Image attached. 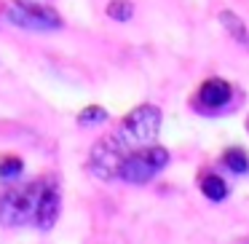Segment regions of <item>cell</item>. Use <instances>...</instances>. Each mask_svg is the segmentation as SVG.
Returning a JSON list of instances; mask_svg holds the SVG:
<instances>
[{
	"label": "cell",
	"mask_w": 249,
	"mask_h": 244,
	"mask_svg": "<svg viewBox=\"0 0 249 244\" xmlns=\"http://www.w3.org/2000/svg\"><path fill=\"white\" fill-rule=\"evenodd\" d=\"M201 193L209 201H222L228 196V183L220 174H204L201 177Z\"/></svg>",
	"instance_id": "8"
},
{
	"label": "cell",
	"mask_w": 249,
	"mask_h": 244,
	"mask_svg": "<svg viewBox=\"0 0 249 244\" xmlns=\"http://www.w3.org/2000/svg\"><path fill=\"white\" fill-rule=\"evenodd\" d=\"M131 14H134V6H131L129 0H113L107 6V17L115 19V22H129Z\"/></svg>",
	"instance_id": "11"
},
{
	"label": "cell",
	"mask_w": 249,
	"mask_h": 244,
	"mask_svg": "<svg viewBox=\"0 0 249 244\" xmlns=\"http://www.w3.org/2000/svg\"><path fill=\"white\" fill-rule=\"evenodd\" d=\"M247 131H249V118H247Z\"/></svg>",
	"instance_id": "13"
},
{
	"label": "cell",
	"mask_w": 249,
	"mask_h": 244,
	"mask_svg": "<svg viewBox=\"0 0 249 244\" xmlns=\"http://www.w3.org/2000/svg\"><path fill=\"white\" fill-rule=\"evenodd\" d=\"M59 206H62V193H59V183L54 177L43 180L40 185V196H38V206H35V220L33 225L40 231H51L59 217Z\"/></svg>",
	"instance_id": "6"
},
{
	"label": "cell",
	"mask_w": 249,
	"mask_h": 244,
	"mask_svg": "<svg viewBox=\"0 0 249 244\" xmlns=\"http://www.w3.org/2000/svg\"><path fill=\"white\" fill-rule=\"evenodd\" d=\"M158 131H161V110L156 105H140L121 121L113 134L102 137L91 148L89 169L99 180H115L121 161L137 148L150 145L158 137Z\"/></svg>",
	"instance_id": "1"
},
{
	"label": "cell",
	"mask_w": 249,
	"mask_h": 244,
	"mask_svg": "<svg viewBox=\"0 0 249 244\" xmlns=\"http://www.w3.org/2000/svg\"><path fill=\"white\" fill-rule=\"evenodd\" d=\"M217 19H220L222 30H225L238 46H249V30H247V24H244V19L238 17V14H233V11L225 8V11L217 14Z\"/></svg>",
	"instance_id": "7"
},
{
	"label": "cell",
	"mask_w": 249,
	"mask_h": 244,
	"mask_svg": "<svg viewBox=\"0 0 249 244\" xmlns=\"http://www.w3.org/2000/svg\"><path fill=\"white\" fill-rule=\"evenodd\" d=\"M166 164H169V150L150 142V145H142V148H137V150H131L129 156L121 161L115 177L124 180V183H131V185H145V183H150Z\"/></svg>",
	"instance_id": "2"
},
{
	"label": "cell",
	"mask_w": 249,
	"mask_h": 244,
	"mask_svg": "<svg viewBox=\"0 0 249 244\" xmlns=\"http://www.w3.org/2000/svg\"><path fill=\"white\" fill-rule=\"evenodd\" d=\"M236 97V89L233 83H228L225 78H209L198 86L196 92V99H193V108L198 113H222L228 105L233 102Z\"/></svg>",
	"instance_id": "5"
},
{
	"label": "cell",
	"mask_w": 249,
	"mask_h": 244,
	"mask_svg": "<svg viewBox=\"0 0 249 244\" xmlns=\"http://www.w3.org/2000/svg\"><path fill=\"white\" fill-rule=\"evenodd\" d=\"M24 172V161L19 156H6L0 161V177L3 180H11V177H19Z\"/></svg>",
	"instance_id": "12"
},
{
	"label": "cell",
	"mask_w": 249,
	"mask_h": 244,
	"mask_svg": "<svg viewBox=\"0 0 249 244\" xmlns=\"http://www.w3.org/2000/svg\"><path fill=\"white\" fill-rule=\"evenodd\" d=\"M107 121V110L99 105H89L78 113V126H94V124H105Z\"/></svg>",
	"instance_id": "10"
},
{
	"label": "cell",
	"mask_w": 249,
	"mask_h": 244,
	"mask_svg": "<svg viewBox=\"0 0 249 244\" xmlns=\"http://www.w3.org/2000/svg\"><path fill=\"white\" fill-rule=\"evenodd\" d=\"M3 17L11 24L24 30H59L62 27V17L49 6H35V3H17L11 0L3 11Z\"/></svg>",
	"instance_id": "4"
},
{
	"label": "cell",
	"mask_w": 249,
	"mask_h": 244,
	"mask_svg": "<svg viewBox=\"0 0 249 244\" xmlns=\"http://www.w3.org/2000/svg\"><path fill=\"white\" fill-rule=\"evenodd\" d=\"M222 164H225V169L233 172V174H247L249 172V156L241 150V148H231V150H225Z\"/></svg>",
	"instance_id": "9"
},
{
	"label": "cell",
	"mask_w": 249,
	"mask_h": 244,
	"mask_svg": "<svg viewBox=\"0 0 249 244\" xmlns=\"http://www.w3.org/2000/svg\"><path fill=\"white\" fill-rule=\"evenodd\" d=\"M40 185H43V180L27 183L22 188H8L6 193H0V223L8 228L33 223L35 206H38V196H40Z\"/></svg>",
	"instance_id": "3"
}]
</instances>
